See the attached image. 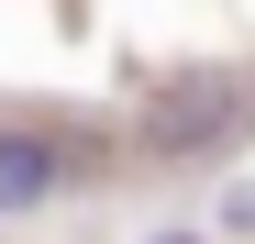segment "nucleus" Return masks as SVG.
I'll return each instance as SVG.
<instances>
[{
	"instance_id": "nucleus-1",
	"label": "nucleus",
	"mask_w": 255,
	"mask_h": 244,
	"mask_svg": "<svg viewBox=\"0 0 255 244\" xmlns=\"http://www.w3.org/2000/svg\"><path fill=\"white\" fill-rule=\"evenodd\" d=\"M244 122V89L233 78H189V89H166V100H144V122H133V144L144 155H211Z\"/></svg>"
},
{
	"instance_id": "nucleus-2",
	"label": "nucleus",
	"mask_w": 255,
	"mask_h": 244,
	"mask_svg": "<svg viewBox=\"0 0 255 244\" xmlns=\"http://www.w3.org/2000/svg\"><path fill=\"white\" fill-rule=\"evenodd\" d=\"M67 189V144L56 133H22V122H0V222L11 211H45Z\"/></svg>"
},
{
	"instance_id": "nucleus-3",
	"label": "nucleus",
	"mask_w": 255,
	"mask_h": 244,
	"mask_svg": "<svg viewBox=\"0 0 255 244\" xmlns=\"http://www.w3.org/2000/svg\"><path fill=\"white\" fill-rule=\"evenodd\" d=\"M144 244H200V233H144Z\"/></svg>"
}]
</instances>
